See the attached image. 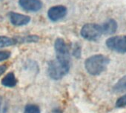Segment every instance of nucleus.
<instances>
[{
	"label": "nucleus",
	"mask_w": 126,
	"mask_h": 113,
	"mask_svg": "<svg viewBox=\"0 0 126 113\" xmlns=\"http://www.w3.org/2000/svg\"><path fill=\"white\" fill-rule=\"evenodd\" d=\"M2 84L3 86L7 87H14L16 85L17 81L14 73H9L7 74L2 80Z\"/></svg>",
	"instance_id": "nucleus-11"
},
{
	"label": "nucleus",
	"mask_w": 126,
	"mask_h": 113,
	"mask_svg": "<svg viewBox=\"0 0 126 113\" xmlns=\"http://www.w3.org/2000/svg\"><path fill=\"white\" fill-rule=\"evenodd\" d=\"M7 70V65L3 64V65H0V76H1Z\"/></svg>",
	"instance_id": "nucleus-17"
},
{
	"label": "nucleus",
	"mask_w": 126,
	"mask_h": 113,
	"mask_svg": "<svg viewBox=\"0 0 126 113\" xmlns=\"http://www.w3.org/2000/svg\"><path fill=\"white\" fill-rule=\"evenodd\" d=\"M110 63L107 56L98 54L88 58L85 62V67L87 72L91 75H99L104 72Z\"/></svg>",
	"instance_id": "nucleus-1"
},
{
	"label": "nucleus",
	"mask_w": 126,
	"mask_h": 113,
	"mask_svg": "<svg viewBox=\"0 0 126 113\" xmlns=\"http://www.w3.org/2000/svg\"><path fill=\"white\" fill-rule=\"evenodd\" d=\"M19 44L18 37H8L4 36H0V48L10 47L14 44Z\"/></svg>",
	"instance_id": "nucleus-10"
},
{
	"label": "nucleus",
	"mask_w": 126,
	"mask_h": 113,
	"mask_svg": "<svg viewBox=\"0 0 126 113\" xmlns=\"http://www.w3.org/2000/svg\"><path fill=\"white\" fill-rule=\"evenodd\" d=\"M126 106V93L117 99L116 101V108H124Z\"/></svg>",
	"instance_id": "nucleus-14"
},
{
	"label": "nucleus",
	"mask_w": 126,
	"mask_h": 113,
	"mask_svg": "<svg viewBox=\"0 0 126 113\" xmlns=\"http://www.w3.org/2000/svg\"><path fill=\"white\" fill-rule=\"evenodd\" d=\"M80 34L86 40L96 41L103 35L102 25L94 23L86 24L82 27Z\"/></svg>",
	"instance_id": "nucleus-3"
},
{
	"label": "nucleus",
	"mask_w": 126,
	"mask_h": 113,
	"mask_svg": "<svg viewBox=\"0 0 126 113\" xmlns=\"http://www.w3.org/2000/svg\"><path fill=\"white\" fill-rule=\"evenodd\" d=\"M11 52L9 51H0V62L8 59L11 57Z\"/></svg>",
	"instance_id": "nucleus-15"
},
{
	"label": "nucleus",
	"mask_w": 126,
	"mask_h": 113,
	"mask_svg": "<svg viewBox=\"0 0 126 113\" xmlns=\"http://www.w3.org/2000/svg\"><path fill=\"white\" fill-rule=\"evenodd\" d=\"M67 14V8L63 5L51 7L47 11L48 18L53 22H57L64 18Z\"/></svg>",
	"instance_id": "nucleus-6"
},
{
	"label": "nucleus",
	"mask_w": 126,
	"mask_h": 113,
	"mask_svg": "<svg viewBox=\"0 0 126 113\" xmlns=\"http://www.w3.org/2000/svg\"><path fill=\"white\" fill-rule=\"evenodd\" d=\"M102 27L103 34L111 35V34H113L116 31L118 25H117V22L114 19H110L102 25Z\"/></svg>",
	"instance_id": "nucleus-9"
},
{
	"label": "nucleus",
	"mask_w": 126,
	"mask_h": 113,
	"mask_svg": "<svg viewBox=\"0 0 126 113\" xmlns=\"http://www.w3.org/2000/svg\"><path fill=\"white\" fill-rule=\"evenodd\" d=\"M113 91L114 93H120L126 91V75L122 77L113 86Z\"/></svg>",
	"instance_id": "nucleus-12"
},
{
	"label": "nucleus",
	"mask_w": 126,
	"mask_h": 113,
	"mask_svg": "<svg viewBox=\"0 0 126 113\" xmlns=\"http://www.w3.org/2000/svg\"><path fill=\"white\" fill-rule=\"evenodd\" d=\"M106 46L108 49L116 52L126 53V36H116L106 40Z\"/></svg>",
	"instance_id": "nucleus-5"
},
{
	"label": "nucleus",
	"mask_w": 126,
	"mask_h": 113,
	"mask_svg": "<svg viewBox=\"0 0 126 113\" xmlns=\"http://www.w3.org/2000/svg\"><path fill=\"white\" fill-rule=\"evenodd\" d=\"M70 67L62 64L56 60L48 63V75L53 80H59L64 77L69 71Z\"/></svg>",
	"instance_id": "nucleus-4"
},
{
	"label": "nucleus",
	"mask_w": 126,
	"mask_h": 113,
	"mask_svg": "<svg viewBox=\"0 0 126 113\" xmlns=\"http://www.w3.org/2000/svg\"><path fill=\"white\" fill-rule=\"evenodd\" d=\"M24 113H40V109L35 104H28L25 106Z\"/></svg>",
	"instance_id": "nucleus-13"
},
{
	"label": "nucleus",
	"mask_w": 126,
	"mask_h": 113,
	"mask_svg": "<svg viewBox=\"0 0 126 113\" xmlns=\"http://www.w3.org/2000/svg\"><path fill=\"white\" fill-rule=\"evenodd\" d=\"M54 48L56 52V59L62 64L66 67H71V56L69 52V49L65 43V41L61 38H58L54 44Z\"/></svg>",
	"instance_id": "nucleus-2"
},
{
	"label": "nucleus",
	"mask_w": 126,
	"mask_h": 113,
	"mask_svg": "<svg viewBox=\"0 0 126 113\" xmlns=\"http://www.w3.org/2000/svg\"><path fill=\"white\" fill-rule=\"evenodd\" d=\"M9 19L14 26H23L28 25L31 22V17L21 13L11 12L8 13Z\"/></svg>",
	"instance_id": "nucleus-8"
},
{
	"label": "nucleus",
	"mask_w": 126,
	"mask_h": 113,
	"mask_svg": "<svg viewBox=\"0 0 126 113\" xmlns=\"http://www.w3.org/2000/svg\"><path fill=\"white\" fill-rule=\"evenodd\" d=\"M73 54L75 57L77 58H79L81 55V47L79 44H76V46L74 48L73 50Z\"/></svg>",
	"instance_id": "nucleus-16"
},
{
	"label": "nucleus",
	"mask_w": 126,
	"mask_h": 113,
	"mask_svg": "<svg viewBox=\"0 0 126 113\" xmlns=\"http://www.w3.org/2000/svg\"><path fill=\"white\" fill-rule=\"evenodd\" d=\"M20 7L28 12H37L42 8L40 0H19Z\"/></svg>",
	"instance_id": "nucleus-7"
},
{
	"label": "nucleus",
	"mask_w": 126,
	"mask_h": 113,
	"mask_svg": "<svg viewBox=\"0 0 126 113\" xmlns=\"http://www.w3.org/2000/svg\"><path fill=\"white\" fill-rule=\"evenodd\" d=\"M2 98L0 96V112H1V106H2Z\"/></svg>",
	"instance_id": "nucleus-18"
}]
</instances>
